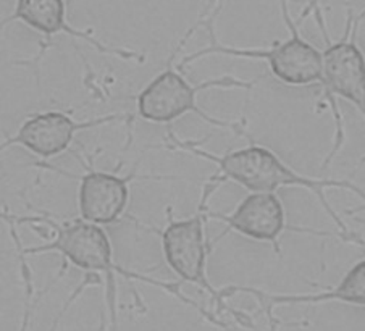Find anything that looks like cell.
Listing matches in <instances>:
<instances>
[{
  "instance_id": "cell-1",
  "label": "cell",
  "mask_w": 365,
  "mask_h": 331,
  "mask_svg": "<svg viewBox=\"0 0 365 331\" xmlns=\"http://www.w3.org/2000/svg\"><path fill=\"white\" fill-rule=\"evenodd\" d=\"M199 154L217 162L225 178H230V180L240 183V185L247 188L249 191L273 193L284 186H299L310 189L314 194H317L322 205L331 215L333 222L338 225L341 233H344L346 241H361L354 235H351L348 226L339 220L336 212L330 207V202L325 198V188H343L354 191L359 198L365 200V191L362 188L356 186L354 183L312 180V178L302 176L296 173L294 170H291L288 165H284L272 151L260 146H251L246 147V149L235 151L225 157H212L207 156L205 152H199Z\"/></svg>"
},
{
  "instance_id": "cell-2",
  "label": "cell",
  "mask_w": 365,
  "mask_h": 331,
  "mask_svg": "<svg viewBox=\"0 0 365 331\" xmlns=\"http://www.w3.org/2000/svg\"><path fill=\"white\" fill-rule=\"evenodd\" d=\"M279 4H282L283 20L291 31V38L288 41L273 46L270 51H242V49L210 47L199 54H194L192 57L187 58V62L197 58L199 55L210 52L238 55V57L264 58L269 62L273 76L284 84L309 86L314 83H324V54L301 38L296 24L289 16L286 0H279Z\"/></svg>"
},
{
  "instance_id": "cell-3",
  "label": "cell",
  "mask_w": 365,
  "mask_h": 331,
  "mask_svg": "<svg viewBox=\"0 0 365 331\" xmlns=\"http://www.w3.org/2000/svg\"><path fill=\"white\" fill-rule=\"evenodd\" d=\"M365 11L354 20L352 11L348 15V28L341 41L330 42L322 16H319L327 47L324 54V84L327 93L339 96L356 106L365 120V55L357 46L356 34L359 21Z\"/></svg>"
},
{
  "instance_id": "cell-4",
  "label": "cell",
  "mask_w": 365,
  "mask_h": 331,
  "mask_svg": "<svg viewBox=\"0 0 365 331\" xmlns=\"http://www.w3.org/2000/svg\"><path fill=\"white\" fill-rule=\"evenodd\" d=\"M212 86H245V88H251L249 83L236 81L231 78L207 81L200 86H191L176 71L167 70L160 73L139 94L138 112L144 120L152 121V123H170V121L180 118L181 115L187 112H196L202 118L215 123L214 120L207 118L196 106V94L205 88H212Z\"/></svg>"
},
{
  "instance_id": "cell-5",
  "label": "cell",
  "mask_w": 365,
  "mask_h": 331,
  "mask_svg": "<svg viewBox=\"0 0 365 331\" xmlns=\"http://www.w3.org/2000/svg\"><path fill=\"white\" fill-rule=\"evenodd\" d=\"M162 244L167 263L181 280L214 292L205 277L202 217L170 223L162 235Z\"/></svg>"
},
{
  "instance_id": "cell-6",
  "label": "cell",
  "mask_w": 365,
  "mask_h": 331,
  "mask_svg": "<svg viewBox=\"0 0 365 331\" xmlns=\"http://www.w3.org/2000/svg\"><path fill=\"white\" fill-rule=\"evenodd\" d=\"M42 250H58L76 267L89 272H103L112 278V246L99 225L81 222L66 226L58 231L52 244L33 249V253Z\"/></svg>"
},
{
  "instance_id": "cell-7",
  "label": "cell",
  "mask_w": 365,
  "mask_h": 331,
  "mask_svg": "<svg viewBox=\"0 0 365 331\" xmlns=\"http://www.w3.org/2000/svg\"><path fill=\"white\" fill-rule=\"evenodd\" d=\"M110 120L112 118H102L88 121V123H76L62 112L38 113L33 118L24 121L16 136L7 141L5 146L20 144L44 158L56 157L68 149L76 131L97 126Z\"/></svg>"
},
{
  "instance_id": "cell-8",
  "label": "cell",
  "mask_w": 365,
  "mask_h": 331,
  "mask_svg": "<svg viewBox=\"0 0 365 331\" xmlns=\"http://www.w3.org/2000/svg\"><path fill=\"white\" fill-rule=\"evenodd\" d=\"M128 204V180L102 171L83 176L80 213L84 222L110 225L117 222Z\"/></svg>"
},
{
  "instance_id": "cell-9",
  "label": "cell",
  "mask_w": 365,
  "mask_h": 331,
  "mask_svg": "<svg viewBox=\"0 0 365 331\" xmlns=\"http://www.w3.org/2000/svg\"><path fill=\"white\" fill-rule=\"evenodd\" d=\"M222 220L241 235L269 243H277L286 226L283 204L273 193L247 195L231 215Z\"/></svg>"
},
{
  "instance_id": "cell-10",
  "label": "cell",
  "mask_w": 365,
  "mask_h": 331,
  "mask_svg": "<svg viewBox=\"0 0 365 331\" xmlns=\"http://www.w3.org/2000/svg\"><path fill=\"white\" fill-rule=\"evenodd\" d=\"M11 20H21L28 26L34 28L36 31L46 36H52L56 33L71 34L75 38L86 39L103 52L107 51L106 47L93 38H89L88 34L75 31V29L66 24L63 0H16V9Z\"/></svg>"
},
{
  "instance_id": "cell-11",
  "label": "cell",
  "mask_w": 365,
  "mask_h": 331,
  "mask_svg": "<svg viewBox=\"0 0 365 331\" xmlns=\"http://www.w3.org/2000/svg\"><path fill=\"white\" fill-rule=\"evenodd\" d=\"M338 300V302L365 307V260L356 263L336 287L319 294L307 296H277L272 297V304H315Z\"/></svg>"
}]
</instances>
